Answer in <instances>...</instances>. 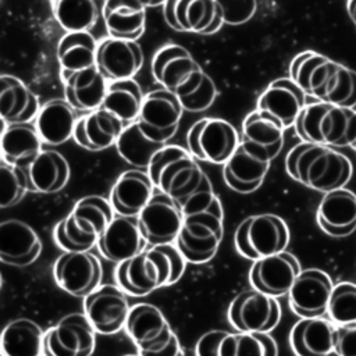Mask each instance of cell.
I'll list each match as a JSON object with an SVG mask.
<instances>
[{"label":"cell","mask_w":356,"mask_h":356,"mask_svg":"<svg viewBox=\"0 0 356 356\" xmlns=\"http://www.w3.org/2000/svg\"><path fill=\"white\" fill-rule=\"evenodd\" d=\"M29 191L26 170L4 160L0 161V207L17 204Z\"/></svg>","instance_id":"obj_44"},{"label":"cell","mask_w":356,"mask_h":356,"mask_svg":"<svg viewBox=\"0 0 356 356\" xmlns=\"http://www.w3.org/2000/svg\"><path fill=\"white\" fill-rule=\"evenodd\" d=\"M147 172L154 186L178 203L188 197L206 175L197 159L178 145H165L160 149L152 159Z\"/></svg>","instance_id":"obj_5"},{"label":"cell","mask_w":356,"mask_h":356,"mask_svg":"<svg viewBox=\"0 0 356 356\" xmlns=\"http://www.w3.org/2000/svg\"><path fill=\"white\" fill-rule=\"evenodd\" d=\"M75 111L63 99H51L40 107L33 122L44 145L58 146L74 138V129L78 121Z\"/></svg>","instance_id":"obj_34"},{"label":"cell","mask_w":356,"mask_h":356,"mask_svg":"<svg viewBox=\"0 0 356 356\" xmlns=\"http://www.w3.org/2000/svg\"><path fill=\"white\" fill-rule=\"evenodd\" d=\"M184 111L179 97L171 90L160 88L145 95L136 121L147 134L167 145L177 134Z\"/></svg>","instance_id":"obj_15"},{"label":"cell","mask_w":356,"mask_h":356,"mask_svg":"<svg viewBox=\"0 0 356 356\" xmlns=\"http://www.w3.org/2000/svg\"><path fill=\"white\" fill-rule=\"evenodd\" d=\"M65 100L76 111H95L102 108L108 82L97 67L86 68L63 76Z\"/></svg>","instance_id":"obj_31"},{"label":"cell","mask_w":356,"mask_h":356,"mask_svg":"<svg viewBox=\"0 0 356 356\" xmlns=\"http://www.w3.org/2000/svg\"><path fill=\"white\" fill-rule=\"evenodd\" d=\"M164 146L165 143L147 134L138 121L127 125L115 143L118 154L128 164L140 170H147L154 154Z\"/></svg>","instance_id":"obj_39"},{"label":"cell","mask_w":356,"mask_h":356,"mask_svg":"<svg viewBox=\"0 0 356 356\" xmlns=\"http://www.w3.org/2000/svg\"><path fill=\"white\" fill-rule=\"evenodd\" d=\"M125 332L136 345L138 352H152L164 346L174 332L163 312L150 303L131 306Z\"/></svg>","instance_id":"obj_20"},{"label":"cell","mask_w":356,"mask_h":356,"mask_svg":"<svg viewBox=\"0 0 356 356\" xmlns=\"http://www.w3.org/2000/svg\"><path fill=\"white\" fill-rule=\"evenodd\" d=\"M163 15L167 25L179 32L211 35L224 24L216 0H165Z\"/></svg>","instance_id":"obj_16"},{"label":"cell","mask_w":356,"mask_h":356,"mask_svg":"<svg viewBox=\"0 0 356 356\" xmlns=\"http://www.w3.org/2000/svg\"><path fill=\"white\" fill-rule=\"evenodd\" d=\"M186 263L175 243L156 245L118 263L114 277L127 295L140 298L175 284L182 277Z\"/></svg>","instance_id":"obj_1"},{"label":"cell","mask_w":356,"mask_h":356,"mask_svg":"<svg viewBox=\"0 0 356 356\" xmlns=\"http://www.w3.org/2000/svg\"><path fill=\"white\" fill-rule=\"evenodd\" d=\"M271 161L263 152L241 140L234 154L222 164L224 181L235 192L250 193L263 184Z\"/></svg>","instance_id":"obj_19"},{"label":"cell","mask_w":356,"mask_h":356,"mask_svg":"<svg viewBox=\"0 0 356 356\" xmlns=\"http://www.w3.org/2000/svg\"><path fill=\"white\" fill-rule=\"evenodd\" d=\"M278 298L256 288L238 293L228 307V320L239 332H271L281 320Z\"/></svg>","instance_id":"obj_11"},{"label":"cell","mask_w":356,"mask_h":356,"mask_svg":"<svg viewBox=\"0 0 356 356\" xmlns=\"http://www.w3.org/2000/svg\"><path fill=\"white\" fill-rule=\"evenodd\" d=\"M289 238L285 220L277 214L264 213L239 222L234 234V245L241 256L254 261L285 250Z\"/></svg>","instance_id":"obj_7"},{"label":"cell","mask_w":356,"mask_h":356,"mask_svg":"<svg viewBox=\"0 0 356 356\" xmlns=\"http://www.w3.org/2000/svg\"><path fill=\"white\" fill-rule=\"evenodd\" d=\"M138 224L149 246L175 243L184 214L177 200L156 188L152 199L139 213Z\"/></svg>","instance_id":"obj_12"},{"label":"cell","mask_w":356,"mask_h":356,"mask_svg":"<svg viewBox=\"0 0 356 356\" xmlns=\"http://www.w3.org/2000/svg\"><path fill=\"white\" fill-rule=\"evenodd\" d=\"M320 102L341 107H356V71L338 63Z\"/></svg>","instance_id":"obj_42"},{"label":"cell","mask_w":356,"mask_h":356,"mask_svg":"<svg viewBox=\"0 0 356 356\" xmlns=\"http://www.w3.org/2000/svg\"><path fill=\"white\" fill-rule=\"evenodd\" d=\"M224 24L241 25L248 22L257 11V0H216Z\"/></svg>","instance_id":"obj_48"},{"label":"cell","mask_w":356,"mask_h":356,"mask_svg":"<svg viewBox=\"0 0 356 356\" xmlns=\"http://www.w3.org/2000/svg\"><path fill=\"white\" fill-rule=\"evenodd\" d=\"M96 330L85 313H71L43 334L42 356H90Z\"/></svg>","instance_id":"obj_10"},{"label":"cell","mask_w":356,"mask_h":356,"mask_svg":"<svg viewBox=\"0 0 356 356\" xmlns=\"http://www.w3.org/2000/svg\"><path fill=\"white\" fill-rule=\"evenodd\" d=\"M184 214V224L175 245L185 260L200 264L211 260L224 236V209L221 200Z\"/></svg>","instance_id":"obj_6"},{"label":"cell","mask_w":356,"mask_h":356,"mask_svg":"<svg viewBox=\"0 0 356 356\" xmlns=\"http://www.w3.org/2000/svg\"><path fill=\"white\" fill-rule=\"evenodd\" d=\"M241 143L236 128L222 118L204 117L186 132L188 150L202 161L224 164Z\"/></svg>","instance_id":"obj_9"},{"label":"cell","mask_w":356,"mask_h":356,"mask_svg":"<svg viewBox=\"0 0 356 356\" xmlns=\"http://www.w3.org/2000/svg\"><path fill=\"white\" fill-rule=\"evenodd\" d=\"M334 289L331 277L320 268L302 270L288 292L291 310L300 318L324 317Z\"/></svg>","instance_id":"obj_17"},{"label":"cell","mask_w":356,"mask_h":356,"mask_svg":"<svg viewBox=\"0 0 356 356\" xmlns=\"http://www.w3.org/2000/svg\"><path fill=\"white\" fill-rule=\"evenodd\" d=\"M302 267L296 256L282 250L254 260L249 271V280L253 288L270 296L281 298L288 295Z\"/></svg>","instance_id":"obj_18"},{"label":"cell","mask_w":356,"mask_h":356,"mask_svg":"<svg viewBox=\"0 0 356 356\" xmlns=\"http://www.w3.org/2000/svg\"><path fill=\"white\" fill-rule=\"evenodd\" d=\"M143 99L145 96L142 89L134 78L114 81L108 82L102 108H106L117 115L127 127L138 120Z\"/></svg>","instance_id":"obj_40"},{"label":"cell","mask_w":356,"mask_h":356,"mask_svg":"<svg viewBox=\"0 0 356 356\" xmlns=\"http://www.w3.org/2000/svg\"><path fill=\"white\" fill-rule=\"evenodd\" d=\"M25 170L29 191L38 193H54L64 189L71 175L67 159L56 150H42Z\"/></svg>","instance_id":"obj_36"},{"label":"cell","mask_w":356,"mask_h":356,"mask_svg":"<svg viewBox=\"0 0 356 356\" xmlns=\"http://www.w3.org/2000/svg\"><path fill=\"white\" fill-rule=\"evenodd\" d=\"M337 325L327 317L300 318L289 332L295 356H330L335 353Z\"/></svg>","instance_id":"obj_25"},{"label":"cell","mask_w":356,"mask_h":356,"mask_svg":"<svg viewBox=\"0 0 356 356\" xmlns=\"http://www.w3.org/2000/svg\"><path fill=\"white\" fill-rule=\"evenodd\" d=\"M143 65V51L136 40L103 39L97 46L96 67L107 82L134 78Z\"/></svg>","instance_id":"obj_21"},{"label":"cell","mask_w":356,"mask_h":356,"mask_svg":"<svg viewBox=\"0 0 356 356\" xmlns=\"http://www.w3.org/2000/svg\"><path fill=\"white\" fill-rule=\"evenodd\" d=\"M335 353L338 356H356V324L337 325Z\"/></svg>","instance_id":"obj_49"},{"label":"cell","mask_w":356,"mask_h":356,"mask_svg":"<svg viewBox=\"0 0 356 356\" xmlns=\"http://www.w3.org/2000/svg\"><path fill=\"white\" fill-rule=\"evenodd\" d=\"M285 170L295 181L324 193L345 188L353 172L352 163L343 153L303 140L286 153Z\"/></svg>","instance_id":"obj_2"},{"label":"cell","mask_w":356,"mask_h":356,"mask_svg":"<svg viewBox=\"0 0 356 356\" xmlns=\"http://www.w3.org/2000/svg\"><path fill=\"white\" fill-rule=\"evenodd\" d=\"M310 99L292 78H278L259 96L256 108L278 118L286 129L295 124Z\"/></svg>","instance_id":"obj_23"},{"label":"cell","mask_w":356,"mask_h":356,"mask_svg":"<svg viewBox=\"0 0 356 356\" xmlns=\"http://www.w3.org/2000/svg\"><path fill=\"white\" fill-rule=\"evenodd\" d=\"M235 332L211 330L204 332L195 345V356H234Z\"/></svg>","instance_id":"obj_46"},{"label":"cell","mask_w":356,"mask_h":356,"mask_svg":"<svg viewBox=\"0 0 356 356\" xmlns=\"http://www.w3.org/2000/svg\"><path fill=\"white\" fill-rule=\"evenodd\" d=\"M234 356H278V345L270 332H235Z\"/></svg>","instance_id":"obj_45"},{"label":"cell","mask_w":356,"mask_h":356,"mask_svg":"<svg viewBox=\"0 0 356 356\" xmlns=\"http://www.w3.org/2000/svg\"><path fill=\"white\" fill-rule=\"evenodd\" d=\"M152 74L161 88L171 90L178 97L195 92L206 75L189 50L177 43H168L154 53Z\"/></svg>","instance_id":"obj_8"},{"label":"cell","mask_w":356,"mask_h":356,"mask_svg":"<svg viewBox=\"0 0 356 356\" xmlns=\"http://www.w3.org/2000/svg\"><path fill=\"white\" fill-rule=\"evenodd\" d=\"M338 61L313 50L298 53L289 64V78H292L303 92L316 100H320Z\"/></svg>","instance_id":"obj_29"},{"label":"cell","mask_w":356,"mask_h":356,"mask_svg":"<svg viewBox=\"0 0 356 356\" xmlns=\"http://www.w3.org/2000/svg\"><path fill=\"white\" fill-rule=\"evenodd\" d=\"M124 356H140V355H139V353H135V355H134V353H129V355H124Z\"/></svg>","instance_id":"obj_53"},{"label":"cell","mask_w":356,"mask_h":356,"mask_svg":"<svg viewBox=\"0 0 356 356\" xmlns=\"http://www.w3.org/2000/svg\"><path fill=\"white\" fill-rule=\"evenodd\" d=\"M43 140L35 122L4 124L1 132V160L26 168L43 150Z\"/></svg>","instance_id":"obj_33"},{"label":"cell","mask_w":356,"mask_h":356,"mask_svg":"<svg viewBox=\"0 0 356 356\" xmlns=\"http://www.w3.org/2000/svg\"><path fill=\"white\" fill-rule=\"evenodd\" d=\"M282 122L267 111L254 110L249 113L242 122L241 140L254 146L271 160H274L284 146Z\"/></svg>","instance_id":"obj_35"},{"label":"cell","mask_w":356,"mask_h":356,"mask_svg":"<svg viewBox=\"0 0 356 356\" xmlns=\"http://www.w3.org/2000/svg\"><path fill=\"white\" fill-rule=\"evenodd\" d=\"M102 15L110 38L136 40L146 29V7L138 0H103Z\"/></svg>","instance_id":"obj_32"},{"label":"cell","mask_w":356,"mask_h":356,"mask_svg":"<svg viewBox=\"0 0 356 356\" xmlns=\"http://www.w3.org/2000/svg\"><path fill=\"white\" fill-rule=\"evenodd\" d=\"M327 316L335 325L356 324V284L343 281L334 285Z\"/></svg>","instance_id":"obj_43"},{"label":"cell","mask_w":356,"mask_h":356,"mask_svg":"<svg viewBox=\"0 0 356 356\" xmlns=\"http://www.w3.org/2000/svg\"><path fill=\"white\" fill-rule=\"evenodd\" d=\"M318 227L331 236H348L356 229V193L346 188L324 193L317 213Z\"/></svg>","instance_id":"obj_27"},{"label":"cell","mask_w":356,"mask_h":356,"mask_svg":"<svg viewBox=\"0 0 356 356\" xmlns=\"http://www.w3.org/2000/svg\"><path fill=\"white\" fill-rule=\"evenodd\" d=\"M43 331L29 318L10 321L1 332V356H42Z\"/></svg>","instance_id":"obj_38"},{"label":"cell","mask_w":356,"mask_h":356,"mask_svg":"<svg viewBox=\"0 0 356 356\" xmlns=\"http://www.w3.org/2000/svg\"><path fill=\"white\" fill-rule=\"evenodd\" d=\"M142 6H145L146 8L149 7H157V6H163L165 3V0H138Z\"/></svg>","instance_id":"obj_52"},{"label":"cell","mask_w":356,"mask_h":356,"mask_svg":"<svg viewBox=\"0 0 356 356\" xmlns=\"http://www.w3.org/2000/svg\"><path fill=\"white\" fill-rule=\"evenodd\" d=\"M53 277L58 288L75 298H85L102 285L100 260L88 252H64L53 264Z\"/></svg>","instance_id":"obj_13"},{"label":"cell","mask_w":356,"mask_h":356,"mask_svg":"<svg viewBox=\"0 0 356 356\" xmlns=\"http://www.w3.org/2000/svg\"><path fill=\"white\" fill-rule=\"evenodd\" d=\"M42 252L36 231L21 220H4L0 224V260L15 267L32 264Z\"/></svg>","instance_id":"obj_24"},{"label":"cell","mask_w":356,"mask_h":356,"mask_svg":"<svg viewBox=\"0 0 356 356\" xmlns=\"http://www.w3.org/2000/svg\"><path fill=\"white\" fill-rule=\"evenodd\" d=\"M352 147H353V149H355V150H356V142H355V143H353V146H352Z\"/></svg>","instance_id":"obj_54"},{"label":"cell","mask_w":356,"mask_h":356,"mask_svg":"<svg viewBox=\"0 0 356 356\" xmlns=\"http://www.w3.org/2000/svg\"><path fill=\"white\" fill-rule=\"evenodd\" d=\"M53 14L65 32H90L100 10L96 0H53Z\"/></svg>","instance_id":"obj_41"},{"label":"cell","mask_w":356,"mask_h":356,"mask_svg":"<svg viewBox=\"0 0 356 356\" xmlns=\"http://www.w3.org/2000/svg\"><path fill=\"white\" fill-rule=\"evenodd\" d=\"M110 200L90 195L79 199L70 214L60 220L53 229L54 242L64 252H88L114 218Z\"/></svg>","instance_id":"obj_3"},{"label":"cell","mask_w":356,"mask_h":356,"mask_svg":"<svg viewBox=\"0 0 356 356\" xmlns=\"http://www.w3.org/2000/svg\"><path fill=\"white\" fill-rule=\"evenodd\" d=\"M348 14L356 25V0H348Z\"/></svg>","instance_id":"obj_51"},{"label":"cell","mask_w":356,"mask_h":356,"mask_svg":"<svg viewBox=\"0 0 356 356\" xmlns=\"http://www.w3.org/2000/svg\"><path fill=\"white\" fill-rule=\"evenodd\" d=\"M131 306L127 293L111 284L100 285L83 298V313L97 334H117L125 327Z\"/></svg>","instance_id":"obj_14"},{"label":"cell","mask_w":356,"mask_h":356,"mask_svg":"<svg viewBox=\"0 0 356 356\" xmlns=\"http://www.w3.org/2000/svg\"><path fill=\"white\" fill-rule=\"evenodd\" d=\"M99 43L90 32H67L57 44V60L61 78L96 67Z\"/></svg>","instance_id":"obj_37"},{"label":"cell","mask_w":356,"mask_h":356,"mask_svg":"<svg viewBox=\"0 0 356 356\" xmlns=\"http://www.w3.org/2000/svg\"><path fill=\"white\" fill-rule=\"evenodd\" d=\"M140 356H185L182 345L177 337L175 332L171 334L170 339L167 341V343L161 348H159L157 350H152V352H138Z\"/></svg>","instance_id":"obj_50"},{"label":"cell","mask_w":356,"mask_h":356,"mask_svg":"<svg viewBox=\"0 0 356 356\" xmlns=\"http://www.w3.org/2000/svg\"><path fill=\"white\" fill-rule=\"evenodd\" d=\"M156 186L147 170H127L114 182L110 191V203L115 214L138 217L152 199Z\"/></svg>","instance_id":"obj_26"},{"label":"cell","mask_w":356,"mask_h":356,"mask_svg":"<svg viewBox=\"0 0 356 356\" xmlns=\"http://www.w3.org/2000/svg\"><path fill=\"white\" fill-rule=\"evenodd\" d=\"M0 115L4 124L33 122L42 106L33 90L18 76H0Z\"/></svg>","instance_id":"obj_30"},{"label":"cell","mask_w":356,"mask_h":356,"mask_svg":"<svg viewBox=\"0 0 356 356\" xmlns=\"http://www.w3.org/2000/svg\"><path fill=\"white\" fill-rule=\"evenodd\" d=\"M293 127L303 142L331 147L353 146L356 142V110L310 99Z\"/></svg>","instance_id":"obj_4"},{"label":"cell","mask_w":356,"mask_h":356,"mask_svg":"<svg viewBox=\"0 0 356 356\" xmlns=\"http://www.w3.org/2000/svg\"><path fill=\"white\" fill-rule=\"evenodd\" d=\"M96 246L104 259L118 264L147 249V242L140 232L138 217L117 214L100 235Z\"/></svg>","instance_id":"obj_22"},{"label":"cell","mask_w":356,"mask_h":356,"mask_svg":"<svg viewBox=\"0 0 356 356\" xmlns=\"http://www.w3.org/2000/svg\"><path fill=\"white\" fill-rule=\"evenodd\" d=\"M217 97V86L213 78L206 74L199 88L188 96L179 97L184 110L191 113H200L207 110Z\"/></svg>","instance_id":"obj_47"},{"label":"cell","mask_w":356,"mask_h":356,"mask_svg":"<svg viewBox=\"0 0 356 356\" xmlns=\"http://www.w3.org/2000/svg\"><path fill=\"white\" fill-rule=\"evenodd\" d=\"M124 122L106 108H97L78 118L74 129V140L83 149L99 152L115 146Z\"/></svg>","instance_id":"obj_28"}]
</instances>
